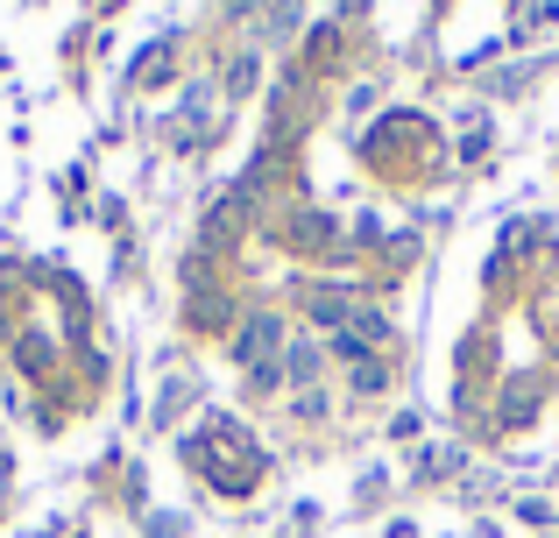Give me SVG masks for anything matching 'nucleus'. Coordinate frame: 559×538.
Listing matches in <instances>:
<instances>
[{"label":"nucleus","mask_w":559,"mask_h":538,"mask_svg":"<svg viewBox=\"0 0 559 538\" xmlns=\"http://www.w3.org/2000/svg\"><path fill=\"white\" fill-rule=\"evenodd\" d=\"M276 347V319H248V333H241V361L248 369H262V355Z\"/></svg>","instance_id":"f257e3e1"}]
</instances>
